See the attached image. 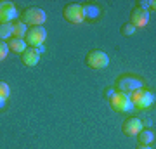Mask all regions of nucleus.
<instances>
[{
	"label": "nucleus",
	"instance_id": "nucleus-7",
	"mask_svg": "<svg viewBox=\"0 0 156 149\" xmlns=\"http://www.w3.org/2000/svg\"><path fill=\"white\" fill-rule=\"evenodd\" d=\"M109 102H111V108L115 111H118V113H125V111L134 109L128 94H123V92H115V95L109 99Z\"/></svg>",
	"mask_w": 156,
	"mask_h": 149
},
{
	"label": "nucleus",
	"instance_id": "nucleus-15",
	"mask_svg": "<svg viewBox=\"0 0 156 149\" xmlns=\"http://www.w3.org/2000/svg\"><path fill=\"white\" fill-rule=\"evenodd\" d=\"M12 38V23H0V42Z\"/></svg>",
	"mask_w": 156,
	"mask_h": 149
},
{
	"label": "nucleus",
	"instance_id": "nucleus-17",
	"mask_svg": "<svg viewBox=\"0 0 156 149\" xmlns=\"http://www.w3.org/2000/svg\"><path fill=\"white\" fill-rule=\"evenodd\" d=\"M9 54V47H7V42H0V61H4Z\"/></svg>",
	"mask_w": 156,
	"mask_h": 149
},
{
	"label": "nucleus",
	"instance_id": "nucleus-19",
	"mask_svg": "<svg viewBox=\"0 0 156 149\" xmlns=\"http://www.w3.org/2000/svg\"><path fill=\"white\" fill-rule=\"evenodd\" d=\"M151 7V2H147V0H140V2H137V9H142V11H147Z\"/></svg>",
	"mask_w": 156,
	"mask_h": 149
},
{
	"label": "nucleus",
	"instance_id": "nucleus-13",
	"mask_svg": "<svg viewBox=\"0 0 156 149\" xmlns=\"http://www.w3.org/2000/svg\"><path fill=\"white\" fill-rule=\"evenodd\" d=\"M26 31H28V26H26V24H23L21 21L12 23V38H23V40H24Z\"/></svg>",
	"mask_w": 156,
	"mask_h": 149
},
{
	"label": "nucleus",
	"instance_id": "nucleus-1",
	"mask_svg": "<svg viewBox=\"0 0 156 149\" xmlns=\"http://www.w3.org/2000/svg\"><path fill=\"white\" fill-rule=\"evenodd\" d=\"M130 97V102L134 108H139V109H147L149 106L154 104V94L146 90V88H137L132 94H128Z\"/></svg>",
	"mask_w": 156,
	"mask_h": 149
},
{
	"label": "nucleus",
	"instance_id": "nucleus-11",
	"mask_svg": "<svg viewBox=\"0 0 156 149\" xmlns=\"http://www.w3.org/2000/svg\"><path fill=\"white\" fill-rule=\"evenodd\" d=\"M147 21H149V12L147 11H142V9H137V7H135L134 11L130 12V24L134 28L146 26Z\"/></svg>",
	"mask_w": 156,
	"mask_h": 149
},
{
	"label": "nucleus",
	"instance_id": "nucleus-12",
	"mask_svg": "<svg viewBox=\"0 0 156 149\" xmlns=\"http://www.w3.org/2000/svg\"><path fill=\"white\" fill-rule=\"evenodd\" d=\"M7 47H9V52H16V54H23L26 50V42L23 38H9L7 40Z\"/></svg>",
	"mask_w": 156,
	"mask_h": 149
},
{
	"label": "nucleus",
	"instance_id": "nucleus-22",
	"mask_svg": "<svg viewBox=\"0 0 156 149\" xmlns=\"http://www.w3.org/2000/svg\"><path fill=\"white\" fill-rule=\"evenodd\" d=\"M137 149H151L149 146H137Z\"/></svg>",
	"mask_w": 156,
	"mask_h": 149
},
{
	"label": "nucleus",
	"instance_id": "nucleus-16",
	"mask_svg": "<svg viewBox=\"0 0 156 149\" xmlns=\"http://www.w3.org/2000/svg\"><path fill=\"white\" fill-rule=\"evenodd\" d=\"M9 94H11V90H9V85H7L5 82H0V97L7 101Z\"/></svg>",
	"mask_w": 156,
	"mask_h": 149
},
{
	"label": "nucleus",
	"instance_id": "nucleus-5",
	"mask_svg": "<svg viewBox=\"0 0 156 149\" xmlns=\"http://www.w3.org/2000/svg\"><path fill=\"white\" fill-rule=\"evenodd\" d=\"M85 62H87V66L92 68V69H102V68H106L108 64H109V57H108L106 52H102V50H99V49H94L87 54Z\"/></svg>",
	"mask_w": 156,
	"mask_h": 149
},
{
	"label": "nucleus",
	"instance_id": "nucleus-20",
	"mask_svg": "<svg viewBox=\"0 0 156 149\" xmlns=\"http://www.w3.org/2000/svg\"><path fill=\"white\" fill-rule=\"evenodd\" d=\"M115 92H116L115 88H106V90H104V95H106V99H111L113 95H115Z\"/></svg>",
	"mask_w": 156,
	"mask_h": 149
},
{
	"label": "nucleus",
	"instance_id": "nucleus-14",
	"mask_svg": "<svg viewBox=\"0 0 156 149\" xmlns=\"http://www.w3.org/2000/svg\"><path fill=\"white\" fill-rule=\"evenodd\" d=\"M137 135H139V144L140 146H147V144H151L153 140H154V132H153V130H147V128H142Z\"/></svg>",
	"mask_w": 156,
	"mask_h": 149
},
{
	"label": "nucleus",
	"instance_id": "nucleus-2",
	"mask_svg": "<svg viewBox=\"0 0 156 149\" xmlns=\"http://www.w3.org/2000/svg\"><path fill=\"white\" fill-rule=\"evenodd\" d=\"M116 90L123 92V94H132L137 88H142V80L134 75H122L116 78Z\"/></svg>",
	"mask_w": 156,
	"mask_h": 149
},
{
	"label": "nucleus",
	"instance_id": "nucleus-6",
	"mask_svg": "<svg viewBox=\"0 0 156 149\" xmlns=\"http://www.w3.org/2000/svg\"><path fill=\"white\" fill-rule=\"evenodd\" d=\"M45 38H47V31L44 26H31L26 31L24 42L28 47H40V45H44Z\"/></svg>",
	"mask_w": 156,
	"mask_h": 149
},
{
	"label": "nucleus",
	"instance_id": "nucleus-3",
	"mask_svg": "<svg viewBox=\"0 0 156 149\" xmlns=\"http://www.w3.org/2000/svg\"><path fill=\"white\" fill-rule=\"evenodd\" d=\"M47 19V14H45L44 9L40 7H28L24 9L21 14V23L23 24H31V26H42Z\"/></svg>",
	"mask_w": 156,
	"mask_h": 149
},
{
	"label": "nucleus",
	"instance_id": "nucleus-21",
	"mask_svg": "<svg viewBox=\"0 0 156 149\" xmlns=\"http://www.w3.org/2000/svg\"><path fill=\"white\" fill-rule=\"evenodd\" d=\"M4 106H5V99H2V97H0V109H2Z\"/></svg>",
	"mask_w": 156,
	"mask_h": 149
},
{
	"label": "nucleus",
	"instance_id": "nucleus-8",
	"mask_svg": "<svg viewBox=\"0 0 156 149\" xmlns=\"http://www.w3.org/2000/svg\"><path fill=\"white\" fill-rule=\"evenodd\" d=\"M42 52H44V45H40V47H26V50L21 54L23 64H26V66H37Z\"/></svg>",
	"mask_w": 156,
	"mask_h": 149
},
{
	"label": "nucleus",
	"instance_id": "nucleus-4",
	"mask_svg": "<svg viewBox=\"0 0 156 149\" xmlns=\"http://www.w3.org/2000/svg\"><path fill=\"white\" fill-rule=\"evenodd\" d=\"M62 16H64V19L68 23L80 24V23L85 21V7L80 5V4H68L62 9Z\"/></svg>",
	"mask_w": 156,
	"mask_h": 149
},
{
	"label": "nucleus",
	"instance_id": "nucleus-10",
	"mask_svg": "<svg viewBox=\"0 0 156 149\" xmlns=\"http://www.w3.org/2000/svg\"><path fill=\"white\" fill-rule=\"evenodd\" d=\"M122 130H123L125 135H137V133L142 130V120L137 118V116H132V118L125 120Z\"/></svg>",
	"mask_w": 156,
	"mask_h": 149
},
{
	"label": "nucleus",
	"instance_id": "nucleus-9",
	"mask_svg": "<svg viewBox=\"0 0 156 149\" xmlns=\"http://www.w3.org/2000/svg\"><path fill=\"white\" fill-rule=\"evenodd\" d=\"M17 16V9L12 2L2 0L0 2V23H12Z\"/></svg>",
	"mask_w": 156,
	"mask_h": 149
},
{
	"label": "nucleus",
	"instance_id": "nucleus-18",
	"mask_svg": "<svg viewBox=\"0 0 156 149\" xmlns=\"http://www.w3.org/2000/svg\"><path fill=\"white\" fill-rule=\"evenodd\" d=\"M120 31H122V35H134L135 28L132 26L130 23H128V24H123V26H122V30H120Z\"/></svg>",
	"mask_w": 156,
	"mask_h": 149
}]
</instances>
